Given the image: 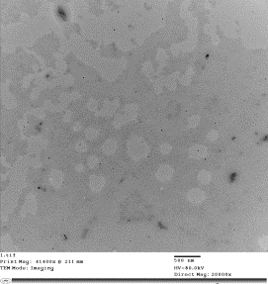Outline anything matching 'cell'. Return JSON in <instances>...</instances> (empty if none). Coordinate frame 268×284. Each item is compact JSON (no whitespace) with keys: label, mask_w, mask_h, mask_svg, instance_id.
<instances>
[{"label":"cell","mask_w":268,"mask_h":284,"mask_svg":"<svg viewBox=\"0 0 268 284\" xmlns=\"http://www.w3.org/2000/svg\"><path fill=\"white\" fill-rule=\"evenodd\" d=\"M103 150L106 153H114L116 150V143L113 140H109L105 143L104 147H103Z\"/></svg>","instance_id":"cell-4"},{"label":"cell","mask_w":268,"mask_h":284,"mask_svg":"<svg viewBox=\"0 0 268 284\" xmlns=\"http://www.w3.org/2000/svg\"><path fill=\"white\" fill-rule=\"evenodd\" d=\"M218 137V135H217V132H215V131H212V132H210L209 133V138L211 140H214V139H216V138Z\"/></svg>","instance_id":"cell-11"},{"label":"cell","mask_w":268,"mask_h":284,"mask_svg":"<svg viewBox=\"0 0 268 284\" xmlns=\"http://www.w3.org/2000/svg\"><path fill=\"white\" fill-rule=\"evenodd\" d=\"M77 150H79L80 151H84V150L86 148V145L84 144V142H82V141H80V142L77 143V146H76Z\"/></svg>","instance_id":"cell-9"},{"label":"cell","mask_w":268,"mask_h":284,"mask_svg":"<svg viewBox=\"0 0 268 284\" xmlns=\"http://www.w3.org/2000/svg\"><path fill=\"white\" fill-rule=\"evenodd\" d=\"M198 123H199V117H196V116L192 117L190 120H189V124L192 126V128H194V127L196 126Z\"/></svg>","instance_id":"cell-8"},{"label":"cell","mask_w":268,"mask_h":284,"mask_svg":"<svg viewBox=\"0 0 268 284\" xmlns=\"http://www.w3.org/2000/svg\"><path fill=\"white\" fill-rule=\"evenodd\" d=\"M191 153H192V156H194V158H202V156H205V153H206V150H205V148H203V147H194L191 150Z\"/></svg>","instance_id":"cell-5"},{"label":"cell","mask_w":268,"mask_h":284,"mask_svg":"<svg viewBox=\"0 0 268 284\" xmlns=\"http://www.w3.org/2000/svg\"><path fill=\"white\" fill-rule=\"evenodd\" d=\"M161 151L163 153H169L170 151V147H169V145H166V144H164V145H162L161 146Z\"/></svg>","instance_id":"cell-10"},{"label":"cell","mask_w":268,"mask_h":284,"mask_svg":"<svg viewBox=\"0 0 268 284\" xmlns=\"http://www.w3.org/2000/svg\"><path fill=\"white\" fill-rule=\"evenodd\" d=\"M188 198L193 202H200L203 200V192L200 189H192L188 194Z\"/></svg>","instance_id":"cell-2"},{"label":"cell","mask_w":268,"mask_h":284,"mask_svg":"<svg viewBox=\"0 0 268 284\" xmlns=\"http://www.w3.org/2000/svg\"><path fill=\"white\" fill-rule=\"evenodd\" d=\"M199 180L201 181V183H208L210 180V175L208 172L206 171H201L199 174Z\"/></svg>","instance_id":"cell-6"},{"label":"cell","mask_w":268,"mask_h":284,"mask_svg":"<svg viewBox=\"0 0 268 284\" xmlns=\"http://www.w3.org/2000/svg\"><path fill=\"white\" fill-rule=\"evenodd\" d=\"M104 185V180L100 177H94L91 180V187L94 189V191H99Z\"/></svg>","instance_id":"cell-3"},{"label":"cell","mask_w":268,"mask_h":284,"mask_svg":"<svg viewBox=\"0 0 268 284\" xmlns=\"http://www.w3.org/2000/svg\"><path fill=\"white\" fill-rule=\"evenodd\" d=\"M97 136L96 135V131L94 129H88L86 130V137H88L89 139H93Z\"/></svg>","instance_id":"cell-7"},{"label":"cell","mask_w":268,"mask_h":284,"mask_svg":"<svg viewBox=\"0 0 268 284\" xmlns=\"http://www.w3.org/2000/svg\"><path fill=\"white\" fill-rule=\"evenodd\" d=\"M171 177V169L168 166H163L158 171V178L160 180H168Z\"/></svg>","instance_id":"cell-1"}]
</instances>
